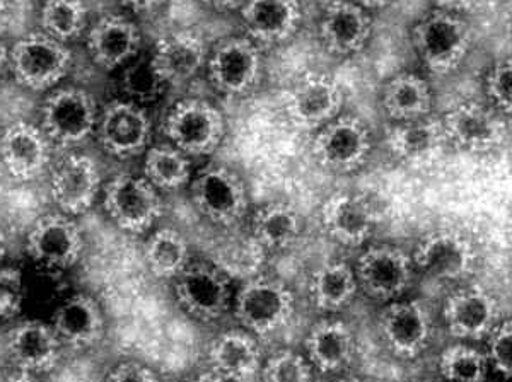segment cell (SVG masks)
I'll use <instances>...</instances> for the list:
<instances>
[{
  "mask_svg": "<svg viewBox=\"0 0 512 382\" xmlns=\"http://www.w3.org/2000/svg\"><path fill=\"white\" fill-rule=\"evenodd\" d=\"M415 50L434 74H449L460 67L472 45V29L454 12L437 11L414 29Z\"/></svg>",
  "mask_w": 512,
  "mask_h": 382,
  "instance_id": "6da1fadb",
  "label": "cell"
},
{
  "mask_svg": "<svg viewBox=\"0 0 512 382\" xmlns=\"http://www.w3.org/2000/svg\"><path fill=\"white\" fill-rule=\"evenodd\" d=\"M72 65L65 43L47 33L24 36L11 50V70L21 86L45 91L57 86Z\"/></svg>",
  "mask_w": 512,
  "mask_h": 382,
  "instance_id": "7a4b0ae2",
  "label": "cell"
},
{
  "mask_svg": "<svg viewBox=\"0 0 512 382\" xmlns=\"http://www.w3.org/2000/svg\"><path fill=\"white\" fill-rule=\"evenodd\" d=\"M164 132L183 154L205 156L221 144L224 118L207 101L183 99L166 116Z\"/></svg>",
  "mask_w": 512,
  "mask_h": 382,
  "instance_id": "3957f363",
  "label": "cell"
},
{
  "mask_svg": "<svg viewBox=\"0 0 512 382\" xmlns=\"http://www.w3.org/2000/svg\"><path fill=\"white\" fill-rule=\"evenodd\" d=\"M98 120L96 101L79 87L55 91L43 105V132L55 144H81L98 127Z\"/></svg>",
  "mask_w": 512,
  "mask_h": 382,
  "instance_id": "277c9868",
  "label": "cell"
},
{
  "mask_svg": "<svg viewBox=\"0 0 512 382\" xmlns=\"http://www.w3.org/2000/svg\"><path fill=\"white\" fill-rule=\"evenodd\" d=\"M212 86L226 96L251 93L262 76V55L248 38H227L207 58Z\"/></svg>",
  "mask_w": 512,
  "mask_h": 382,
  "instance_id": "5b68a950",
  "label": "cell"
},
{
  "mask_svg": "<svg viewBox=\"0 0 512 382\" xmlns=\"http://www.w3.org/2000/svg\"><path fill=\"white\" fill-rule=\"evenodd\" d=\"M105 209L123 231L144 232L163 214V203L146 178L122 174L106 186Z\"/></svg>",
  "mask_w": 512,
  "mask_h": 382,
  "instance_id": "8992f818",
  "label": "cell"
},
{
  "mask_svg": "<svg viewBox=\"0 0 512 382\" xmlns=\"http://www.w3.org/2000/svg\"><path fill=\"white\" fill-rule=\"evenodd\" d=\"M192 198L205 219L221 226H233L248 209L245 183L222 166H212L198 174L193 181Z\"/></svg>",
  "mask_w": 512,
  "mask_h": 382,
  "instance_id": "52a82bcc",
  "label": "cell"
},
{
  "mask_svg": "<svg viewBox=\"0 0 512 382\" xmlns=\"http://www.w3.org/2000/svg\"><path fill=\"white\" fill-rule=\"evenodd\" d=\"M371 152L369 128L354 116H342L326 123L316 135L313 154L323 168L349 173L361 168Z\"/></svg>",
  "mask_w": 512,
  "mask_h": 382,
  "instance_id": "ba28073f",
  "label": "cell"
},
{
  "mask_svg": "<svg viewBox=\"0 0 512 382\" xmlns=\"http://www.w3.org/2000/svg\"><path fill=\"white\" fill-rule=\"evenodd\" d=\"M294 311V297L286 285L272 280H250L236 301V316L248 330L267 335L286 325Z\"/></svg>",
  "mask_w": 512,
  "mask_h": 382,
  "instance_id": "9c48e42d",
  "label": "cell"
},
{
  "mask_svg": "<svg viewBox=\"0 0 512 382\" xmlns=\"http://www.w3.org/2000/svg\"><path fill=\"white\" fill-rule=\"evenodd\" d=\"M99 142L115 157L137 156L151 139V120L134 101H111L98 120Z\"/></svg>",
  "mask_w": 512,
  "mask_h": 382,
  "instance_id": "30bf717a",
  "label": "cell"
},
{
  "mask_svg": "<svg viewBox=\"0 0 512 382\" xmlns=\"http://www.w3.org/2000/svg\"><path fill=\"white\" fill-rule=\"evenodd\" d=\"M477 251L460 232L437 231L425 236L415 249L414 265L439 280H458L472 273Z\"/></svg>",
  "mask_w": 512,
  "mask_h": 382,
  "instance_id": "8fae6325",
  "label": "cell"
},
{
  "mask_svg": "<svg viewBox=\"0 0 512 382\" xmlns=\"http://www.w3.org/2000/svg\"><path fill=\"white\" fill-rule=\"evenodd\" d=\"M448 140L473 152L492 151L506 140L507 125L501 115L480 103H461L443 120Z\"/></svg>",
  "mask_w": 512,
  "mask_h": 382,
  "instance_id": "7c38bea8",
  "label": "cell"
},
{
  "mask_svg": "<svg viewBox=\"0 0 512 382\" xmlns=\"http://www.w3.org/2000/svg\"><path fill=\"white\" fill-rule=\"evenodd\" d=\"M412 260L402 249L378 246L359 258L357 282L369 296L390 301L402 296L412 282Z\"/></svg>",
  "mask_w": 512,
  "mask_h": 382,
  "instance_id": "4fadbf2b",
  "label": "cell"
},
{
  "mask_svg": "<svg viewBox=\"0 0 512 382\" xmlns=\"http://www.w3.org/2000/svg\"><path fill=\"white\" fill-rule=\"evenodd\" d=\"M344 93L332 77L308 76L297 82L287 98V115L299 128L325 127L335 120Z\"/></svg>",
  "mask_w": 512,
  "mask_h": 382,
  "instance_id": "5bb4252c",
  "label": "cell"
},
{
  "mask_svg": "<svg viewBox=\"0 0 512 382\" xmlns=\"http://www.w3.org/2000/svg\"><path fill=\"white\" fill-rule=\"evenodd\" d=\"M84 239L76 222L64 215H47L38 220L30 236L28 251L47 267H72L81 258Z\"/></svg>",
  "mask_w": 512,
  "mask_h": 382,
  "instance_id": "9a60e30c",
  "label": "cell"
},
{
  "mask_svg": "<svg viewBox=\"0 0 512 382\" xmlns=\"http://www.w3.org/2000/svg\"><path fill=\"white\" fill-rule=\"evenodd\" d=\"M499 304L482 287L454 292L444 307V321L451 335L463 340H480L495 330Z\"/></svg>",
  "mask_w": 512,
  "mask_h": 382,
  "instance_id": "2e32d148",
  "label": "cell"
},
{
  "mask_svg": "<svg viewBox=\"0 0 512 382\" xmlns=\"http://www.w3.org/2000/svg\"><path fill=\"white\" fill-rule=\"evenodd\" d=\"M320 36L328 52L340 57L354 55L371 38V18L352 0H335L323 12Z\"/></svg>",
  "mask_w": 512,
  "mask_h": 382,
  "instance_id": "e0dca14e",
  "label": "cell"
},
{
  "mask_svg": "<svg viewBox=\"0 0 512 382\" xmlns=\"http://www.w3.org/2000/svg\"><path fill=\"white\" fill-rule=\"evenodd\" d=\"M99 169L88 156H69L55 168L52 176L53 200L65 214H82L98 197Z\"/></svg>",
  "mask_w": 512,
  "mask_h": 382,
  "instance_id": "ac0fdd59",
  "label": "cell"
},
{
  "mask_svg": "<svg viewBox=\"0 0 512 382\" xmlns=\"http://www.w3.org/2000/svg\"><path fill=\"white\" fill-rule=\"evenodd\" d=\"M176 278V297L187 313L209 321L226 311L229 287L224 273L198 265L185 268Z\"/></svg>",
  "mask_w": 512,
  "mask_h": 382,
  "instance_id": "d6986e66",
  "label": "cell"
},
{
  "mask_svg": "<svg viewBox=\"0 0 512 382\" xmlns=\"http://www.w3.org/2000/svg\"><path fill=\"white\" fill-rule=\"evenodd\" d=\"M379 326L391 350L405 359L419 355L431 338V316L419 301L396 302L386 307Z\"/></svg>",
  "mask_w": 512,
  "mask_h": 382,
  "instance_id": "ffe728a7",
  "label": "cell"
},
{
  "mask_svg": "<svg viewBox=\"0 0 512 382\" xmlns=\"http://www.w3.org/2000/svg\"><path fill=\"white\" fill-rule=\"evenodd\" d=\"M241 18L253 40L279 45L296 35L303 14L299 0H246Z\"/></svg>",
  "mask_w": 512,
  "mask_h": 382,
  "instance_id": "44dd1931",
  "label": "cell"
},
{
  "mask_svg": "<svg viewBox=\"0 0 512 382\" xmlns=\"http://www.w3.org/2000/svg\"><path fill=\"white\" fill-rule=\"evenodd\" d=\"M139 47V29L125 16L108 14L89 29V55L101 69L115 70L128 64L139 52Z\"/></svg>",
  "mask_w": 512,
  "mask_h": 382,
  "instance_id": "7402d4cb",
  "label": "cell"
},
{
  "mask_svg": "<svg viewBox=\"0 0 512 382\" xmlns=\"http://www.w3.org/2000/svg\"><path fill=\"white\" fill-rule=\"evenodd\" d=\"M48 137L31 123H14L0 137V156L9 174L18 180H33L48 163Z\"/></svg>",
  "mask_w": 512,
  "mask_h": 382,
  "instance_id": "603a6c76",
  "label": "cell"
},
{
  "mask_svg": "<svg viewBox=\"0 0 512 382\" xmlns=\"http://www.w3.org/2000/svg\"><path fill=\"white\" fill-rule=\"evenodd\" d=\"M325 231L337 243L345 246H361L371 236L376 214L366 198L337 193L326 200L321 210Z\"/></svg>",
  "mask_w": 512,
  "mask_h": 382,
  "instance_id": "cb8c5ba5",
  "label": "cell"
},
{
  "mask_svg": "<svg viewBox=\"0 0 512 382\" xmlns=\"http://www.w3.org/2000/svg\"><path fill=\"white\" fill-rule=\"evenodd\" d=\"M448 135L443 122L432 118H419L400 122L386 135V144L398 159L405 163L424 166L436 161L444 151Z\"/></svg>",
  "mask_w": 512,
  "mask_h": 382,
  "instance_id": "d4e9b609",
  "label": "cell"
},
{
  "mask_svg": "<svg viewBox=\"0 0 512 382\" xmlns=\"http://www.w3.org/2000/svg\"><path fill=\"white\" fill-rule=\"evenodd\" d=\"M207 48L204 41L192 33H175L159 41L152 53V64L164 84H185L197 76L207 65Z\"/></svg>",
  "mask_w": 512,
  "mask_h": 382,
  "instance_id": "484cf974",
  "label": "cell"
},
{
  "mask_svg": "<svg viewBox=\"0 0 512 382\" xmlns=\"http://www.w3.org/2000/svg\"><path fill=\"white\" fill-rule=\"evenodd\" d=\"M59 336L50 326L30 321L16 326L7 340V350L21 371L45 372L59 359Z\"/></svg>",
  "mask_w": 512,
  "mask_h": 382,
  "instance_id": "4316f807",
  "label": "cell"
},
{
  "mask_svg": "<svg viewBox=\"0 0 512 382\" xmlns=\"http://www.w3.org/2000/svg\"><path fill=\"white\" fill-rule=\"evenodd\" d=\"M105 321L98 302L88 296L70 297L53 319V331L70 347H89L103 335Z\"/></svg>",
  "mask_w": 512,
  "mask_h": 382,
  "instance_id": "83f0119b",
  "label": "cell"
},
{
  "mask_svg": "<svg viewBox=\"0 0 512 382\" xmlns=\"http://www.w3.org/2000/svg\"><path fill=\"white\" fill-rule=\"evenodd\" d=\"M383 106L398 123L425 118L432 106L431 87L419 76L405 72L384 87Z\"/></svg>",
  "mask_w": 512,
  "mask_h": 382,
  "instance_id": "f1b7e54d",
  "label": "cell"
},
{
  "mask_svg": "<svg viewBox=\"0 0 512 382\" xmlns=\"http://www.w3.org/2000/svg\"><path fill=\"white\" fill-rule=\"evenodd\" d=\"M210 364L226 381H245L258 371L260 352L250 336L227 333L212 345Z\"/></svg>",
  "mask_w": 512,
  "mask_h": 382,
  "instance_id": "f546056e",
  "label": "cell"
},
{
  "mask_svg": "<svg viewBox=\"0 0 512 382\" xmlns=\"http://www.w3.org/2000/svg\"><path fill=\"white\" fill-rule=\"evenodd\" d=\"M306 348L309 359L320 371H338L354 357V336L342 323H321L311 331Z\"/></svg>",
  "mask_w": 512,
  "mask_h": 382,
  "instance_id": "4dcf8cb0",
  "label": "cell"
},
{
  "mask_svg": "<svg viewBox=\"0 0 512 382\" xmlns=\"http://www.w3.org/2000/svg\"><path fill=\"white\" fill-rule=\"evenodd\" d=\"M299 232L301 217L284 203L263 207L253 219V238L263 249L287 248L299 238Z\"/></svg>",
  "mask_w": 512,
  "mask_h": 382,
  "instance_id": "1f68e13d",
  "label": "cell"
},
{
  "mask_svg": "<svg viewBox=\"0 0 512 382\" xmlns=\"http://www.w3.org/2000/svg\"><path fill=\"white\" fill-rule=\"evenodd\" d=\"M357 285V275L349 265L328 263L313 275L311 296L323 311H338L352 301Z\"/></svg>",
  "mask_w": 512,
  "mask_h": 382,
  "instance_id": "d6a6232c",
  "label": "cell"
},
{
  "mask_svg": "<svg viewBox=\"0 0 512 382\" xmlns=\"http://www.w3.org/2000/svg\"><path fill=\"white\" fill-rule=\"evenodd\" d=\"M146 261L156 277H178L188 267L187 241L178 231L161 229L147 243Z\"/></svg>",
  "mask_w": 512,
  "mask_h": 382,
  "instance_id": "836d02e7",
  "label": "cell"
},
{
  "mask_svg": "<svg viewBox=\"0 0 512 382\" xmlns=\"http://www.w3.org/2000/svg\"><path fill=\"white\" fill-rule=\"evenodd\" d=\"M88 23V7L82 0H47L41 9L43 33L67 43L76 40Z\"/></svg>",
  "mask_w": 512,
  "mask_h": 382,
  "instance_id": "e575fe53",
  "label": "cell"
},
{
  "mask_svg": "<svg viewBox=\"0 0 512 382\" xmlns=\"http://www.w3.org/2000/svg\"><path fill=\"white\" fill-rule=\"evenodd\" d=\"M146 180L161 190H180L190 180L187 154L176 147H154L147 152Z\"/></svg>",
  "mask_w": 512,
  "mask_h": 382,
  "instance_id": "d590c367",
  "label": "cell"
},
{
  "mask_svg": "<svg viewBox=\"0 0 512 382\" xmlns=\"http://www.w3.org/2000/svg\"><path fill=\"white\" fill-rule=\"evenodd\" d=\"M489 357L477 348L456 345L441 355V372L448 382H485Z\"/></svg>",
  "mask_w": 512,
  "mask_h": 382,
  "instance_id": "8d00e7d4",
  "label": "cell"
},
{
  "mask_svg": "<svg viewBox=\"0 0 512 382\" xmlns=\"http://www.w3.org/2000/svg\"><path fill=\"white\" fill-rule=\"evenodd\" d=\"M164 86L166 84L152 64V57L135 60L134 64L128 65L127 70L123 72L122 89L134 103L154 101L163 93Z\"/></svg>",
  "mask_w": 512,
  "mask_h": 382,
  "instance_id": "74e56055",
  "label": "cell"
},
{
  "mask_svg": "<svg viewBox=\"0 0 512 382\" xmlns=\"http://www.w3.org/2000/svg\"><path fill=\"white\" fill-rule=\"evenodd\" d=\"M262 253L263 248L256 243L255 238L248 239V241H234L222 249L221 255H219V265L224 268V272L246 277L260 267Z\"/></svg>",
  "mask_w": 512,
  "mask_h": 382,
  "instance_id": "f35d334b",
  "label": "cell"
},
{
  "mask_svg": "<svg viewBox=\"0 0 512 382\" xmlns=\"http://www.w3.org/2000/svg\"><path fill=\"white\" fill-rule=\"evenodd\" d=\"M265 382H311L308 360L292 352H282L268 360L263 369Z\"/></svg>",
  "mask_w": 512,
  "mask_h": 382,
  "instance_id": "ab89813d",
  "label": "cell"
},
{
  "mask_svg": "<svg viewBox=\"0 0 512 382\" xmlns=\"http://www.w3.org/2000/svg\"><path fill=\"white\" fill-rule=\"evenodd\" d=\"M487 94L499 110L512 115V58H504L487 76Z\"/></svg>",
  "mask_w": 512,
  "mask_h": 382,
  "instance_id": "60d3db41",
  "label": "cell"
},
{
  "mask_svg": "<svg viewBox=\"0 0 512 382\" xmlns=\"http://www.w3.org/2000/svg\"><path fill=\"white\" fill-rule=\"evenodd\" d=\"M24 301L23 275L16 268H0V319L12 318Z\"/></svg>",
  "mask_w": 512,
  "mask_h": 382,
  "instance_id": "b9f144b4",
  "label": "cell"
},
{
  "mask_svg": "<svg viewBox=\"0 0 512 382\" xmlns=\"http://www.w3.org/2000/svg\"><path fill=\"white\" fill-rule=\"evenodd\" d=\"M489 360L501 374L512 377V321L490 333Z\"/></svg>",
  "mask_w": 512,
  "mask_h": 382,
  "instance_id": "7bdbcfd3",
  "label": "cell"
},
{
  "mask_svg": "<svg viewBox=\"0 0 512 382\" xmlns=\"http://www.w3.org/2000/svg\"><path fill=\"white\" fill-rule=\"evenodd\" d=\"M106 382H159L158 376L144 365H118Z\"/></svg>",
  "mask_w": 512,
  "mask_h": 382,
  "instance_id": "ee69618b",
  "label": "cell"
},
{
  "mask_svg": "<svg viewBox=\"0 0 512 382\" xmlns=\"http://www.w3.org/2000/svg\"><path fill=\"white\" fill-rule=\"evenodd\" d=\"M202 2L216 11H234L245 6L246 0H202Z\"/></svg>",
  "mask_w": 512,
  "mask_h": 382,
  "instance_id": "f6af8a7d",
  "label": "cell"
},
{
  "mask_svg": "<svg viewBox=\"0 0 512 382\" xmlns=\"http://www.w3.org/2000/svg\"><path fill=\"white\" fill-rule=\"evenodd\" d=\"M432 2H434L441 11L454 12L468 9L475 0H432Z\"/></svg>",
  "mask_w": 512,
  "mask_h": 382,
  "instance_id": "bcb514c9",
  "label": "cell"
},
{
  "mask_svg": "<svg viewBox=\"0 0 512 382\" xmlns=\"http://www.w3.org/2000/svg\"><path fill=\"white\" fill-rule=\"evenodd\" d=\"M125 6L134 9L137 12L154 11L156 7L161 6L164 0H122Z\"/></svg>",
  "mask_w": 512,
  "mask_h": 382,
  "instance_id": "7dc6e473",
  "label": "cell"
},
{
  "mask_svg": "<svg viewBox=\"0 0 512 382\" xmlns=\"http://www.w3.org/2000/svg\"><path fill=\"white\" fill-rule=\"evenodd\" d=\"M9 69H11V52L7 50L6 45L0 43V81L4 79Z\"/></svg>",
  "mask_w": 512,
  "mask_h": 382,
  "instance_id": "c3c4849f",
  "label": "cell"
},
{
  "mask_svg": "<svg viewBox=\"0 0 512 382\" xmlns=\"http://www.w3.org/2000/svg\"><path fill=\"white\" fill-rule=\"evenodd\" d=\"M355 4L364 7V9H381L390 4L391 0H352Z\"/></svg>",
  "mask_w": 512,
  "mask_h": 382,
  "instance_id": "681fc988",
  "label": "cell"
},
{
  "mask_svg": "<svg viewBox=\"0 0 512 382\" xmlns=\"http://www.w3.org/2000/svg\"><path fill=\"white\" fill-rule=\"evenodd\" d=\"M6 382H40L31 372L21 371L9 377Z\"/></svg>",
  "mask_w": 512,
  "mask_h": 382,
  "instance_id": "f907efd6",
  "label": "cell"
},
{
  "mask_svg": "<svg viewBox=\"0 0 512 382\" xmlns=\"http://www.w3.org/2000/svg\"><path fill=\"white\" fill-rule=\"evenodd\" d=\"M190 382H226V379H222L221 376H217V374H207V376L195 377Z\"/></svg>",
  "mask_w": 512,
  "mask_h": 382,
  "instance_id": "816d5d0a",
  "label": "cell"
},
{
  "mask_svg": "<svg viewBox=\"0 0 512 382\" xmlns=\"http://www.w3.org/2000/svg\"><path fill=\"white\" fill-rule=\"evenodd\" d=\"M6 251H7L6 232L2 231V227H0V261L4 260V256H6Z\"/></svg>",
  "mask_w": 512,
  "mask_h": 382,
  "instance_id": "f5cc1de1",
  "label": "cell"
},
{
  "mask_svg": "<svg viewBox=\"0 0 512 382\" xmlns=\"http://www.w3.org/2000/svg\"><path fill=\"white\" fill-rule=\"evenodd\" d=\"M9 4H11V0H0V12L6 11Z\"/></svg>",
  "mask_w": 512,
  "mask_h": 382,
  "instance_id": "db71d44e",
  "label": "cell"
},
{
  "mask_svg": "<svg viewBox=\"0 0 512 382\" xmlns=\"http://www.w3.org/2000/svg\"><path fill=\"white\" fill-rule=\"evenodd\" d=\"M424 382H448V381H437V379H429V381Z\"/></svg>",
  "mask_w": 512,
  "mask_h": 382,
  "instance_id": "11a10c76",
  "label": "cell"
},
{
  "mask_svg": "<svg viewBox=\"0 0 512 382\" xmlns=\"http://www.w3.org/2000/svg\"><path fill=\"white\" fill-rule=\"evenodd\" d=\"M340 382H357V381H340Z\"/></svg>",
  "mask_w": 512,
  "mask_h": 382,
  "instance_id": "9f6ffc18",
  "label": "cell"
}]
</instances>
